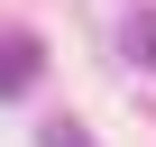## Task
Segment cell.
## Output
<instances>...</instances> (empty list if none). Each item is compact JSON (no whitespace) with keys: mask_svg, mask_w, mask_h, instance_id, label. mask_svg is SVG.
<instances>
[{"mask_svg":"<svg viewBox=\"0 0 156 147\" xmlns=\"http://www.w3.org/2000/svg\"><path fill=\"white\" fill-rule=\"evenodd\" d=\"M37 74H46V46H37L28 28H19V37H0V101H9V92H28Z\"/></svg>","mask_w":156,"mask_h":147,"instance_id":"6da1fadb","label":"cell"},{"mask_svg":"<svg viewBox=\"0 0 156 147\" xmlns=\"http://www.w3.org/2000/svg\"><path fill=\"white\" fill-rule=\"evenodd\" d=\"M119 46H129V64H147V74H156V9H138V19L119 28Z\"/></svg>","mask_w":156,"mask_h":147,"instance_id":"7a4b0ae2","label":"cell"},{"mask_svg":"<svg viewBox=\"0 0 156 147\" xmlns=\"http://www.w3.org/2000/svg\"><path fill=\"white\" fill-rule=\"evenodd\" d=\"M46 147H83V138H73V129H46Z\"/></svg>","mask_w":156,"mask_h":147,"instance_id":"3957f363","label":"cell"}]
</instances>
